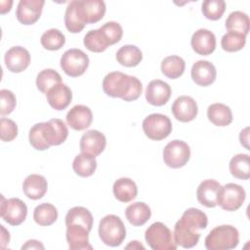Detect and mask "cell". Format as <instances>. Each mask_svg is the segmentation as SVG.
Masks as SVG:
<instances>
[{
  "label": "cell",
  "mask_w": 250,
  "mask_h": 250,
  "mask_svg": "<svg viewBox=\"0 0 250 250\" xmlns=\"http://www.w3.org/2000/svg\"><path fill=\"white\" fill-rule=\"evenodd\" d=\"M208 218L197 208H188L175 224L173 237L177 246L183 248L194 247L200 238V230L206 229Z\"/></svg>",
  "instance_id": "1"
},
{
  "label": "cell",
  "mask_w": 250,
  "mask_h": 250,
  "mask_svg": "<svg viewBox=\"0 0 250 250\" xmlns=\"http://www.w3.org/2000/svg\"><path fill=\"white\" fill-rule=\"evenodd\" d=\"M102 86L107 96L120 98L125 102L136 101L143 92V85L137 77L120 71H112L106 74Z\"/></svg>",
  "instance_id": "2"
},
{
  "label": "cell",
  "mask_w": 250,
  "mask_h": 250,
  "mask_svg": "<svg viewBox=\"0 0 250 250\" xmlns=\"http://www.w3.org/2000/svg\"><path fill=\"white\" fill-rule=\"evenodd\" d=\"M204 242L208 250H230L238 245L239 233L233 226L222 225L211 229Z\"/></svg>",
  "instance_id": "3"
},
{
  "label": "cell",
  "mask_w": 250,
  "mask_h": 250,
  "mask_svg": "<svg viewBox=\"0 0 250 250\" xmlns=\"http://www.w3.org/2000/svg\"><path fill=\"white\" fill-rule=\"evenodd\" d=\"M99 235L105 245L119 246L126 237V229L121 219L116 215L104 216L99 224Z\"/></svg>",
  "instance_id": "4"
},
{
  "label": "cell",
  "mask_w": 250,
  "mask_h": 250,
  "mask_svg": "<svg viewBox=\"0 0 250 250\" xmlns=\"http://www.w3.org/2000/svg\"><path fill=\"white\" fill-rule=\"evenodd\" d=\"M145 238L148 246L153 250H176L172 231L161 222L151 224L145 232Z\"/></svg>",
  "instance_id": "5"
},
{
  "label": "cell",
  "mask_w": 250,
  "mask_h": 250,
  "mask_svg": "<svg viewBox=\"0 0 250 250\" xmlns=\"http://www.w3.org/2000/svg\"><path fill=\"white\" fill-rule=\"evenodd\" d=\"M36 125L41 140L48 147L62 144L68 136L67 126L59 118H53L47 122L36 123Z\"/></svg>",
  "instance_id": "6"
},
{
  "label": "cell",
  "mask_w": 250,
  "mask_h": 250,
  "mask_svg": "<svg viewBox=\"0 0 250 250\" xmlns=\"http://www.w3.org/2000/svg\"><path fill=\"white\" fill-rule=\"evenodd\" d=\"M143 130L148 139L161 141L167 138L172 132V122L164 114L152 113L144 119Z\"/></svg>",
  "instance_id": "7"
},
{
  "label": "cell",
  "mask_w": 250,
  "mask_h": 250,
  "mask_svg": "<svg viewBox=\"0 0 250 250\" xmlns=\"http://www.w3.org/2000/svg\"><path fill=\"white\" fill-rule=\"evenodd\" d=\"M89 66V57L80 49H68L61 58V67L70 77L82 75Z\"/></svg>",
  "instance_id": "8"
},
{
  "label": "cell",
  "mask_w": 250,
  "mask_h": 250,
  "mask_svg": "<svg viewBox=\"0 0 250 250\" xmlns=\"http://www.w3.org/2000/svg\"><path fill=\"white\" fill-rule=\"evenodd\" d=\"M246 197L244 188L234 183L226 184L224 187H221L217 205L226 211H236L238 210Z\"/></svg>",
  "instance_id": "9"
},
{
  "label": "cell",
  "mask_w": 250,
  "mask_h": 250,
  "mask_svg": "<svg viewBox=\"0 0 250 250\" xmlns=\"http://www.w3.org/2000/svg\"><path fill=\"white\" fill-rule=\"evenodd\" d=\"M190 157L188 145L181 140H174L168 143L163 149V160L170 168H181L185 166Z\"/></svg>",
  "instance_id": "10"
},
{
  "label": "cell",
  "mask_w": 250,
  "mask_h": 250,
  "mask_svg": "<svg viewBox=\"0 0 250 250\" xmlns=\"http://www.w3.org/2000/svg\"><path fill=\"white\" fill-rule=\"evenodd\" d=\"M1 199L0 215L2 219L12 226H20L22 224L27 215L26 204L17 197L5 199L2 195Z\"/></svg>",
  "instance_id": "11"
},
{
  "label": "cell",
  "mask_w": 250,
  "mask_h": 250,
  "mask_svg": "<svg viewBox=\"0 0 250 250\" xmlns=\"http://www.w3.org/2000/svg\"><path fill=\"white\" fill-rule=\"evenodd\" d=\"M44 4L43 0H21L16 11L18 21L25 25L35 23L41 16Z\"/></svg>",
  "instance_id": "12"
},
{
  "label": "cell",
  "mask_w": 250,
  "mask_h": 250,
  "mask_svg": "<svg viewBox=\"0 0 250 250\" xmlns=\"http://www.w3.org/2000/svg\"><path fill=\"white\" fill-rule=\"evenodd\" d=\"M171 108L174 117L184 123L192 121L198 112L196 102L189 96L178 97L174 101Z\"/></svg>",
  "instance_id": "13"
},
{
  "label": "cell",
  "mask_w": 250,
  "mask_h": 250,
  "mask_svg": "<svg viewBox=\"0 0 250 250\" xmlns=\"http://www.w3.org/2000/svg\"><path fill=\"white\" fill-rule=\"evenodd\" d=\"M4 61L8 70L14 73H20L29 65L30 54L21 46H14L6 52Z\"/></svg>",
  "instance_id": "14"
},
{
  "label": "cell",
  "mask_w": 250,
  "mask_h": 250,
  "mask_svg": "<svg viewBox=\"0 0 250 250\" xmlns=\"http://www.w3.org/2000/svg\"><path fill=\"white\" fill-rule=\"evenodd\" d=\"M105 146V136L98 130H89L84 133L79 143L81 152L91 154L95 157L100 155L104 150Z\"/></svg>",
  "instance_id": "15"
},
{
  "label": "cell",
  "mask_w": 250,
  "mask_h": 250,
  "mask_svg": "<svg viewBox=\"0 0 250 250\" xmlns=\"http://www.w3.org/2000/svg\"><path fill=\"white\" fill-rule=\"evenodd\" d=\"M171 94L172 90L170 85L160 79L150 81L146 89V99L147 103L155 106H161L167 104Z\"/></svg>",
  "instance_id": "16"
},
{
  "label": "cell",
  "mask_w": 250,
  "mask_h": 250,
  "mask_svg": "<svg viewBox=\"0 0 250 250\" xmlns=\"http://www.w3.org/2000/svg\"><path fill=\"white\" fill-rule=\"evenodd\" d=\"M190 44L196 54L208 56L216 49V36L208 29L199 28L192 34Z\"/></svg>",
  "instance_id": "17"
},
{
  "label": "cell",
  "mask_w": 250,
  "mask_h": 250,
  "mask_svg": "<svg viewBox=\"0 0 250 250\" xmlns=\"http://www.w3.org/2000/svg\"><path fill=\"white\" fill-rule=\"evenodd\" d=\"M64 24L66 29L71 33H78L85 27L86 21L81 7V1H71L64 13Z\"/></svg>",
  "instance_id": "18"
},
{
  "label": "cell",
  "mask_w": 250,
  "mask_h": 250,
  "mask_svg": "<svg viewBox=\"0 0 250 250\" xmlns=\"http://www.w3.org/2000/svg\"><path fill=\"white\" fill-rule=\"evenodd\" d=\"M191 78L198 86L206 87L214 83L217 76L215 65L208 61H197L191 67Z\"/></svg>",
  "instance_id": "19"
},
{
  "label": "cell",
  "mask_w": 250,
  "mask_h": 250,
  "mask_svg": "<svg viewBox=\"0 0 250 250\" xmlns=\"http://www.w3.org/2000/svg\"><path fill=\"white\" fill-rule=\"evenodd\" d=\"M221 187V184L213 179H207L201 182L196 189V197L198 202L207 208L217 206Z\"/></svg>",
  "instance_id": "20"
},
{
  "label": "cell",
  "mask_w": 250,
  "mask_h": 250,
  "mask_svg": "<svg viewBox=\"0 0 250 250\" xmlns=\"http://www.w3.org/2000/svg\"><path fill=\"white\" fill-rule=\"evenodd\" d=\"M93 121V114L90 107L83 104H76L66 114L67 125L76 131L87 129Z\"/></svg>",
  "instance_id": "21"
},
{
  "label": "cell",
  "mask_w": 250,
  "mask_h": 250,
  "mask_svg": "<svg viewBox=\"0 0 250 250\" xmlns=\"http://www.w3.org/2000/svg\"><path fill=\"white\" fill-rule=\"evenodd\" d=\"M89 230L79 225L66 226V240L68 247L71 250H86L92 249L89 243Z\"/></svg>",
  "instance_id": "22"
},
{
  "label": "cell",
  "mask_w": 250,
  "mask_h": 250,
  "mask_svg": "<svg viewBox=\"0 0 250 250\" xmlns=\"http://www.w3.org/2000/svg\"><path fill=\"white\" fill-rule=\"evenodd\" d=\"M46 98L51 107L56 110H62L71 103L72 92L67 85L61 83L50 89L46 94Z\"/></svg>",
  "instance_id": "23"
},
{
  "label": "cell",
  "mask_w": 250,
  "mask_h": 250,
  "mask_svg": "<svg viewBox=\"0 0 250 250\" xmlns=\"http://www.w3.org/2000/svg\"><path fill=\"white\" fill-rule=\"evenodd\" d=\"M24 194L32 199L37 200L42 198L48 189V183L45 177L38 174H31L25 178L22 184Z\"/></svg>",
  "instance_id": "24"
},
{
  "label": "cell",
  "mask_w": 250,
  "mask_h": 250,
  "mask_svg": "<svg viewBox=\"0 0 250 250\" xmlns=\"http://www.w3.org/2000/svg\"><path fill=\"white\" fill-rule=\"evenodd\" d=\"M112 189L114 197L124 203L132 201L138 194L137 185L130 178H120L116 180Z\"/></svg>",
  "instance_id": "25"
},
{
  "label": "cell",
  "mask_w": 250,
  "mask_h": 250,
  "mask_svg": "<svg viewBox=\"0 0 250 250\" xmlns=\"http://www.w3.org/2000/svg\"><path fill=\"white\" fill-rule=\"evenodd\" d=\"M151 211L147 204L145 202H134L130 204L125 210V217L128 222L135 226L140 227L145 225L150 218Z\"/></svg>",
  "instance_id": "26"
},
{
  "label": "cell",
  "mask_w": 250,
  "mask_h": 250,
  "mask_svg": "<svg viewBox=\"0 0 250 250\" xmlns=\"http://www.w3.org/2000/svg\"><path fill=\"white\" fill-rule=\"evenodd\" d=\"M207 117L211 123L219 127H225L231 123L232 112L225 104H212L207 108Z\"/></svg>",
  "instance_id": "27"
},
{
  "label": "cell",
  "mask_w": 250,
  "mask_h": 250,
  "mask_svg": "<svg viewBox=\"0 0 250 250\" xmlns=\"http://www.w3.org/2000/svg\"><path fill=\"white\" fill-rule=\"evenodd\" d=\"M79 225L91 231L93 227V216L91 212L82 206H75L68 210L65 216V226Z\"/></svg>",
  "instance_id": "28"
},
{
  "label": "cell",
  "mask_w": 250,
  "mask_h": 250,
  "mask_svg": "<svg viewBox=\"0 0 250 250\" xmlns=\"http://www.w3.org/2000/svg\"><path fill=\"white\" fill-rule=\"evenodd\" d=\"M81 7L86 23H96L105 14V4L101 0H82Z\"/></svg>",
  "instance_id": "29"
},
{
  "label": "cell",
  "mask_w": 250,
  "mask_h": 250,
  "mask_svg": "<svg viewBox=\"0 0 250 250\" xmlns=\"http://www.w3.org/2000/svg\"><path fill=\"white\" fill-rule=\"evenodd\" d=\"M72 168L78 176L84 178L90 177L97 169L96 157L91 154L81 152L75 156L72 162Z\"/></svg>",
  "instance_id": "30"
},
{
  "label": "cell",
  "mask_w": 250,
  "mask_h": 250,
  "mask_svg": "<svg viewBox=\"0 0 250 250\" xmlns=\"http://www.w3.org/2000/svg\"><path fill=\"white\" fill-rule=\"evenodd\" d=\"M142 60L143 53L135 45H124L116 52V61L123 66H137Z\"/></svg>",
  "instance_id": "31"
},
{
  "label": "cell",
  "mask_w": 250,
  "mask_h": 250,
  "mask_svg": "<svg viewBox=\"0 0 250 250\" xmlns=\"http://www.w3.org/2000/svg\"><path fill=\"white\" fill-rule=\"evenodd\" d=\"M230 174L240 180H248L250 178V156L245 153L234 155L229 161Z\"/></svg>",
  "instance_id": "32"
},
{
  "label": "cell",
  "mask_w": 250,
  "mask_h": 250,
  "mask_svg": "<svg viewBox=\"0 0 250 250\" xmlns=\"http://www.w3.org/2000/svg\"><path fill=\"white\" fill-rule=\"evenodd\" d=\"M33 219L39 226H51L58 219V210L51 203H41L35 207L33 211Z\"/></svg>",
  "instance_id": "33"
},
{
  "label": "cell",
  "mask_w": 250,
  "mask_h": 250,
  "mask_svg": "<svg viewBox=\"0 0 250 250\" xmlns=\"http://www.w3.org/2000/svg\"><path fill=\"white\" fill-rule=\"evenodd\" d=\"M250 20L247 14L241 11L231 12L226 20V28L229 31H233L247 35L249 32Z\"/></svg>",
  "instance_id": "34"
},
{
  "label": "cell",
  "mask_w": 250,
  "mask_h": 250,
  "mask_svg": "<svg viewBox=\"0 0 250 250\" xmlns=\"http://www.w3.org/2000/svg\"><path fill=\"white\" fill-rule=\"evenodd\" d=\"M83 43L89 51L94 53H102L109 46V43L101 28L88 31L84 36Z\"/></svg>",
  "instance_id": "35"
},
{
  "label": "cell",
  "mask_w": 250,
  "mask_h": 250,
  "mask_svg": "<svg viewBox=\"0 0 250 250\" xmlns=\"http://www.w3.org/2000/svg\"><path fill=\"white\" fill-rule=\"evenodd\" d=\"M185 68L186 62L179 56H168L161 62L162 73L170 79H177L182 76Z\"/></svg>",
  "instance_id": "36"
},
{
  "label": "cell",
  "mask_w": 250,
  "mask_h": 250,
  "mask_svg": "<svg viewBox=\"0 0 250 250\" xmlns=\"http://www.w3.org/2000/svg\"><path fill=\"white\" fill-rule=\"evenodd\" d=\"M61 83L62 76L58 71L52 68H46L41 70L36 77L37 89L44 94H47L50 89Z\"/></svg>",
  "instance_id": "37"
},
{
  "label": "cell",
  "mask_w": 250,
  "mask_h": 250,
  "mask_svg": "<svg viewBox=\"0 0 250 250\" xmlns=\"http://www.w3.org/2000/svg\"><path fill=\"white\" fill-rule=\"evenodd\" d=\"M40 42L45 49L50 51H57L64 45L65 36L61 30L57 28H51L42 34Z\"/></svg>",
  "instance_id": "38"
},
{
  "label": "cell",
  "mask_w": 250,
  "mask_h": 250,
  "mask_svg": "<svg viewBox=\"0 0 250 250\" xmlns=\"http://www.w3.org/2000/svg\"><path fill=\"white\" fill-rule=\"evenodd\" d=\"M245 43H246V36L241 33H237L233 31L227 32L222 37V40H221V46L223 50L229 53L240 51L245 46Z\"/></svg>",
  "instance_id": "39"
},
{
  "label": "cell",
  "mask_w": 250,
  "mask_h": 250,
  "mask_svg": "<svg viewBox=\"0 0 250 250\" xmlns=\"http://www.w3.org/2000/svg\"><path fill=\"white\" fill-rule=\"evenodd\" d=\"M226 10V2L223 0H206L201 5L203 16L211 21H217L222 18Z\"/></svg>",
  "instance_id": "40"
},
{
  "label": "cell",
  "mask_w": 250,
  "mask_h": 250,
  "mask_svg": "<svg viewBox=\"0 0 250 250\" xmlns=\"http://www.w3.org/2000/svg\"><path fill=\"white\" fill-rule=\"evenodd\" d=\"M105 38L107 39L109 46L119 42L123 36L122 26L116 21H107L101 27Z\"/></svg>",
  "instance_id": "41"
},
{
  "label": "cell",
  "mask_w": 250,
  "mask_h": 250,
  "mask_svg": "<svg viewBox=\"0 0 250 250\" xmlns=\"http://www.w3.org/2000/svg\"><path fill=\"white\" fill-rule=\"evenodd\" d=\"M17 99L15 94L8 90L2 89L0 91V113L2 115L10 114L16 107Z\"/></svg>",
  "instance_id": "42"
},
{
  "label": "cell",
  "mask_w": 250,
  "mask_h": 250,
  "mask_svg": "<svg viewBox=\"0 0 250 250\" xmlns=\"http://www.w3.org/2000/svg\"><path fill=\"white\" fill-rule=\"evenodd\" d=\"M0 136L3 142H11L18 136V126L12 119L2 117L0 119Z\"/></svg>",
  "instance_id": "43"
},
{
  "label": "cell",
  "mask_w": 250,
  "mask_h": 250,
  "mask_svg": "<svg viewBox=\"0 0 250 250\" xmlns=\"http://www.w3.org/2000/svg\"><path fill=\"white\" fill-rule=\"evenodd\" d=\"M21 249L22 250L23 249H44V246L40 241L31 239V240L26 241L25 244L21 246Z\"/></svg>",
  "instance_id": "44"
},
{
  "label": "cell",
  "mask_w": 250,
  "mask_h": 250,
  "mask_svg": "<svg viewBox=\"0 0 250 250\" xmlns=\"http://www.w3.org/2000/svg\"><path fill=\"white\" fill-rule=\"evenodd\" d=\"M249 128L246 127L245 129H243L241 132H240V135H239V140H240V144L245 146V148L247 149H250L249 148V146H248V141H249Z\"/></svg>",
  "instance_id": "45"
},
{
  "label": "cell",
  "mask_w": 250,
  "mask_h": 250,
  "mask_svg": "<svg viewBox=\"0 0 250 250\" xmlns=\"http://www.w3.org/2000/svg\"><path fill=\"white\" fill-rule=\"evenodd\" d=\"M1 228V248H5L7 244L10 242V233L6 230L4 226H0Z\"/></svg>",
  "instance_id": "46"
},
{
  "label": "cell",
  "mask_w": 250,
  "mask_h": 250,
  "mask_svg": "<svg viewBox=\"0 0 250 250\" xmlns=\"http://www.w3.org/2000/svg\"><path fill=\"white\" fill-rule=\"evenodd\" d=\"M0 5H1V8H0L1 14H5V13H7L11 10V7L13 5V1H1Z\"/></svg>",
  "instance_id": "47"
},
{
  "label": "cell",
  "mask_w": 250,
  "mask_h": 250,
  "mask_svg": "<svg viewBox=\"0 0 250 250\" xmlns=\"http://www.w3.org/2000/svg\"><path fill=\"white\" fill-rule=\"evenodd\" d=\"M127 249H130V248H133V249H136V248H142V249H145V247L137 240H134V241H131L130 244H128L126 246Z\"/></svg>",
  "instance_id": "48"
}]
</instances>
